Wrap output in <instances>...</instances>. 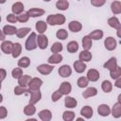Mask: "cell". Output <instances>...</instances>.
Instances as JSON below:
<instances>
[{
	"label": "cell",
	"mask_w": 121,
	"mask_h": 121,
	"mask_svg": "<svg viewBox=\"0 0 121 121\" xmlns=\"http://www.w3.org/2000/svg\"><path fill=\"white\" fill-rule=\"evenodd\" d=\"M59 91L62 94V95H68L71 93V91H72V85H71L69 82L64 81V82H62V83L60 85Z\"/></svg>",
	"instance_id": "cell-10"
},
{
	"label": "cell",
	"mask_w": 121,
	"mask_h": 121,
	"mask_svg": "<svg viewBox=\"0 0 121 121\" xmlns=\"http://www.w3.org/2000/svg\"><path fill=\"white\" fill-rule=\"evenodd\" d=\"M12 47H13V43L10 41H5L4 40L3 43H1V50L5 54H11Z\"/></svg>",
	"instance_id": "cell-11"
},
{
	"label": "cell",
	"mask_w": 121,
	"mask_h": 121,
	"mask_svg": "<svg viewBox=\"0 0 121 121\" xmlns=\"http://www.w3.org/2000/svg\"><path fill=\"white\" fill-rule=\"evenodd\" d=\"M97 112L101 116H108L111 113V109L107 104H101L97 108Z\"/></svg>",
	"instance_id": "cell-14"
},
{
	"label": "cell",
	"mask_w": 121,
	"mask_h": 121,
	"mask_svg": "<svg viewBox=\"0 0 121 121\" xmlns=\"http://www.w3.org/2000/svg\"><path fill=\"white\" fill-rule=\"evenodd\" d=\"M104 68H106V69H108V70H112V69H114L116 66H117V60H116V59L115 58H111L109 60H107L105 63H104Z\"/></svg>",
	"instance_id": "cell-24"
},
{
	"label": "cell",
	"mask_w": 121,
	"mask_h": 121,
	"mask_svg": "<svg viewBox=\"0 0 121 121\" xmlns=\"http://www.w3.org/2000/svg\"><path fill=\"white\" fill-rule=\"evenodd\" d=\"M65 20H66V18L62 14H59V13L51 14V15L47 16L46 24L50 25V26H60L65 23Z\"/></svg>",
	"instance_id": "cell-1"
},
{
	"label": "cell",
	"mask_w": 121,
	"mask_h": 121,
	"mask_svg": "<svg viewBox=\"0 0 121 121\" xmlns=\"http://www.w3.org/2000/svg\"><path fill=\"white\" fill-rule=\"evenodd\" d=\"M88 36L92 40H100L103 37V31L100 30V29H95V30L92 31Z\"/></svg>",
	"instance_id": "cell-35"
},
{
	"label": "cell",
	"mask_w": 121,
	"mask_h": 121,
	"mask_svg": "<svg viewBox=\"0 0 121 121\" xmlns=\"http://www.w3.org/2000/svg\"><path fill=\"white\" fill-rule=\"evenodd\" d=\"M38 115L42 121H50L52 118V112L50 110H47V109L41 111L38 113Z\"/></svg>",
	"instance_id": "cell-13"
},
{
	"label": "cell",
	"mask_w": 121,
	"mask_h": 121,
	"mask_svg": "<svg viewBox=\"0 0 121 121\" xmlns=\"http://www.w3.org/2000/svg\"><path fill=\"white\" fill-rule=\"evenodd\" d=\"M92 45H93L92 39L88 35L84 36L83 39H82V47H83V49L84 50H90L92 48Z\"/></svg>",
	"instance_id": "cell-28"
},
{
	"label": "cell",
	"mask_w": 121,
	"mask_h": 121,
	"mask_svg": "<svg viewBox=\"0 0 121 121\" xmlns=\"http://www.w3.org/2000/svg\"><path fill=\"white\" fill-rule=\"evenodd\" d=\"M7 21L9 23H11V24H15L17 22V16L14 14V13H10V14H8L7 16Z\"/></svg>",
	"instance_id": "cell-48"
},
{
	"label": "cell",
	"mask_w": 121,
	"mask_h": 121,
	"mask_svg": "<svg viewBox=\"0 0 121 121\" xmlns=\"http://www.w3.org/2000/svg\"><path fill=\"white\" fill-rule=\"evenodd\" d=\"M107 23H108V25H109L111 27H112V28L117 29V28L121 27L120 21H119V20H118V18H117V17H115V16H112V17L109 18V19H108V21H107Z\"/></svg>",
	"instance_id": "cell-19"
},
{
	"label": "cell",
	"mask_w": 121,
	"mask_h": 121,
	"mask_svg": "<svg viewBox=\"0 0 121 121\" xmlns=\"http://www.w3.org/2000/svg\"><path fill=\"white\" fill-rule=\"evenodd\" d=\"M30 79H31L30 76H28V75H22V76L18 78V84H19L20 86L26 87V86L28 84V82H29Z\"/></svg>",
	"instance_id": "cell-34"
},
{
	"label": "cell",
	"mask_w": 121,
	"mask_h": 121,
	"mask_svg": "<svg viewBox=\"0 0 121 121\" xmlns=\"http://www.w3.org/2000/svg\"><path fill=\"white\" fill-rule=\"evenodd\" d=\"M2 101H3V95H2L1 94H0V103H1Z\"/></svg>",
	"instance_id": "cell-55"
},
{
	"label": "cell",
	"mask_w": 121,
	"mask_h": 121,
	"mask_svg": "<svg viewBox=\"0 0 121 121\" xmlns=\"http://www.w3.org/2000/svg\"><path fill=\"white\" fill-rule=\"evenodd\" d=\"M27 85H28V91L39 90L41 88V86L43 85V80L39 78H33L29 80Z\"/></svg>",
	"instance_id": "cell-3"
},
{
	"label": "cell",
	"mask_w": 121,
	"mask_h": 121,
	"mask_svg": "<svg viewBox=\"0 0 121 121\" xmlns=\"http://www.w3.org/2000/svg\"><path fill=\"white\" fill-rule=\"evenodd\" d=\"M61 96H62V94L58 90V91H55L54 93H53V95H52V101L53 102H57L60 98H61Z\"/></svg>",
	"instance_id": "cell-47"
},
{
	"label": "cell",
	"mask_w": 121,
	"mask_h": 121,
	"mask_svg": "<svg viewBox=\"0 0 121 121\" xmlns=\"http://www.w3.org/2000/svg\"><path fill=\"white\" fill-rule=\"evenodd\" d=\"M36 30L40 33V34H43V32H45L46 28H47V24L43 21H38L35 25Z\"/></svg>",
	"instance_id": "cell-27"
},
{
	"label": "cell",
	"mask_w": 121,
	"mask_h": 121,
	"mask_svg": "<svg viewBox=\"0 0 121 121\" xmlns=\"http://www.w3.org/2000/svg\"><path fill=\"white\" fill-rule=\"evenodd\" d=\"M7 114H8V111L5 107L1 106L0 107V119H4L7 117Z\"/></svg>",
	"instance_id": "cell-50"
},
{
	"label": "cell",
	"mask_w": 121,
	"mask_h": 121,
	"mask_svg": "<svg viewBox=\"0 0 121 121\" xmlns=\"http://www.w3.org/2000/svg\"><path fill=\"white\" fill-rule=\"evenodd\" d=\"M43 1H45V2H49V1H51V0H43Z\"/></svg>",
	"instance_id": "cell-57"
},
{
	"label": "cell",
	"mask_w": 121,
	"mask_h": 121,
	"mask_svg": "<svg viewBox=\"0 0 121 121\" xmlns=\"http://www.w3.org/2000/svg\"><path fill=\"white\" fill-rule=\"evenodd\" d=\"M77 104H78V101L72 97V96H66L64 98V105L66 108H70V109H73L75 107H77Z\"/></svg>",
	"instance_id": "cell-21"
},
{
	"label": "cell",
	"mask_w": 121,
	"mask_h": 121,
	"mask_svg": "<svg viewBox=\"0 0 121 121\" xmlns=\"http://www.w3.org/2000/svg\"><path fill=\"white\" fill-rule=\"evenodd\" d=\"M114 86L117 87V88H121V77H120V78H117L115 79Z\"/></svg>",
	"instance_id": "cell-52"
},
{
	"label": "cell",
	"mask_w": 121,
	"mask_h": 121,
	"mask_svg": "<svg viewBox=\"0 0 121 121\" xmlns=\"http://www.w3.org/2000/svg\"><path fill=\"white\" fill-rule=\"evenodd\" d=\"M97 95V90L96 88L95 87H88L83 93H82V95L84 98H89V97H92V96H95Z\"/></svg>",
	"instance_id": "cell-20"
},
{
	"label": "cell",
	"mask_w": 121,
	"mask_h": 121,
	"mask_svg": "<svg viewBox=\"0 0 121 121\" xmlns=\"http://www.w3.org/2000/svg\"><path fill=\"white\" fill-rule=\"evenodd\" d=\"M112 115L114 118H119L121 116V103L120 102H116L112 109Z\"/></svg>",
	"instance_id": "cell-22"
},
{
	"label": "cell",
	"mask_w": 121,
	"mask_h": 121,
	"mask_svg": "<svg viewBox=\"0 0 121 121\" xmlns=\"http://www.w3.org/2000/svg\"><path fill=\"white\" fill-rule=\"evenodd\" d=\"M75 118V112L72 111H65L62 114V119L64 121H72Z\"/></svg>",
	"instance_id": "cell-40"
},
{
	"label": "cell",
	"mask_w": 121,
	"mask_h": 121,
	"mask_svg": "<svg viewBox=\"0 0 121 121\" xmlns=\"http://www.w3.org/2000/svg\"><path fill=\"white\" fill-rule=\"evenodd\" d=\"M28 19H29V16H28V14L26 12V13L22 12L17 16V21L20 22V23H26V22L28 21Z\"/></svg>",
	"instance_id": "cell-46"
},
{
	"label": "cell",
	"mask_w": 121,
	"mask_h": 121,
	"mask_svg": "<svg viewBox=\"0 0 121 121\" xmlns=\"http://www.w3.org/2000/svg\"><path fill=\"white\" fill-rule=\"evenodd\" d=\"M62 48H63L62 44L60 43H59V42H56V43H54L52 44L51 51H52V53H59V52H60L62 50Z\"/></svg>",
	"instance_id": "cell-43"
},
{
	"label": "cell",
	"mask_w": 121,
	"mask_h": 121,
	"mask_svg": "<svg viewBox=\"0 0 121 121\" xmlns=\"http://www.w3.org/2000/svg\"><path fill=\"white\" fill-rule=\"evenodd\" d=\"M86 64L84 63V61H81V60H76L74 62V69L77 73H83L86 69Z\"/></svg>",
	"instance_id": "cell-18"
},
{
	"label": "cell",
	"mask_w": 121,
	"mask_h": 121,
	"mask_svg": "<svg viewBox=\"0 0 121 121\" xmlns=\"http://www.w3.org/2000/svg\"><path fill=\"white\" fill-rule=\"evenodd\" d=\"M106 3V0H91V4L95 7H102Z\"/></svg>",
	"instance_id": "cell-49"
},
{
	"label": "cell",
	"mask_w": 121,
	"mask_h": 121,
	"mask_svg": "<svg viewBox=\"0 0 121 121\" xmlns=\"http://www.w3.org/2000/svg\"><path fill=\"white\" fill-rule=\"evenodd\" d=\"M11 10H12V12L15 15L22 13L23 10H24V5H23V3H21V2H15L12 5V7H11Z\"/></svg>",
	"instance_id": "cell-25"
},
{
	"label": "cell",
	"mask_w": 121,
	"mask_h": 121,
	"mask_svg": "<svg viewBox=\"0 0 121 121\" xmlns=\"http://www.w3.org/2000/svg\"><path fill=\"white\" fill-rule=\"evenodd\" d=\"M93 113H94V111H93V108L90 107V106H84L83 108H81L80 110V114L87 118V119H90L92 116H93Z\"/></svg>",
	"instance_id": "cell-15"
},
{
	"label": "cell",
	"mask_w": 121,
	"mask_h": 121,
	"mask_svg": "<svg viewBox=\"0 0 121 121\" xmlns=\"http://www.w3.org/2000/svg\"><path fill=\"white\" fill-rule=\"evenodd\" d=\"M54 69V66L53 65H50V64H40L38 67H37V70L38 72H40L42 75H49Z\"/></svg>",
	"instance_id": "cell-6"
},
{
	"label": "cell",
	"mask_w": 121,
	"mask_h": 121,
	"mask_svg": "<svg viewBox=\"0 0 121 121\" xmlns=\"http://www.w3.org/2000/svg\"><path fill=\"white\" fill-rule=\"evenodd\" d=\"M0 90H1V81H0Z\"/></svg>",
	"instance_id": "cell-58"
},
{
	"label": "cell",
	"mask_w": 121,
	"mask_h": 121,
	"mask_svg": "<svg viewBox=\"0 0 121 121\" xmlns=\"http://www.w3.org/2000/svg\"><path fill=\"white\" fill-rule=\"evenodd\" d=\"M6 77H7V72H6V70L3 69V68H0V81L2 82V81L6 78Z\"/></svg>",
	"instance_id": "cell-51"
},
{
	"label": "cell",
	"mask_w": 121,
	"mask_h": 121,
	"mask_svg": "<svg viewBox=\"0 0 121 121\" xmlns=\"http://www.w3.org/2000/svg\"><path fill=\"white\" fill-rule=\"evenodd\" d=\"M2 30H3V32H4L5 35H13V34L16 33L17 28H16L14 26L6 25V26H4V27H3Z\"/></svg>",
	"instance_id": "cell-30"
},
{
	"label": "cell",
	"mask_w": 121,
	"mask_h": 121,
	"mask_svg": "<svg viewBox=\"0 0 121 121\" xmlns=\"http://www.w3.org/2000/svg\"><path fill=\"white\" fill-rule=\"evenodd\" d=\"M25 47L28 51L36 49V47H37V34L35 32H31L30 33V35L28 36V38L26 41Z\"/></svg>",
	"instance_id": "cell-2"
},
{
	"label": "cell",
	"mask_w": 121,
	"mask_h": 121,
	"mask_svg": "<svg viewBox=\"0 0 121 121\" xmlns=\"http://www.w3.org/2000/svg\"><path fill=\"white\" fill-rule=\"evenodd\" d=\"M26 92H28V90H26L25 87L20 86V85H18L14 88V95H21Z\"/></svg>",
	"instance_id": "cell-45"
},
{
	"label": "cell",
	"mask_w": 121,
	"mask_h": 121,
	"mask_svg": "<svg viewBox=\"0 0 121 121\" xmlns=\"http://www.w3.org/2000/svg\"><path fill=\"white\" fill-rule=\"evenodd\" d=\"M116 30H117V36H118V37L120 38V30H121V27H119V28H117Z\"/></svg>",
	"instance_id": "cell-54"
},
{
	"label": "cell",
	"mask_w": 121,
	"mask_h": 121,
	"mask_svg": "<svg viewBox=\"0 0 121 121\" xmlns=\"http://www.w3.org/2000/svg\"><path fill=\"white\" fill-rule=\"evenodd\" d=\"M21 52H22V45H21V43H13V47H12V51H11L12 57L14 59L15 58H18L20 56Z\"/></svg>",
	"instance_id": "cell-26"
},
{
	"label": "cell",
	"mask_w": 121,
	"mask_h": 121,
	"mask_svg": "<svg viewBox=\"0 0 121 121\" xmlns=\"http://www.w3.org/2000/svg\"><path fill=\"white\" fill-rule=\"evenodd\" d=\"M104 45H105V48L109 51H112L113 49L116 48V45H117V42L114 38L112 37H108L106 38L105 42H104Z\"/></svg>",
	"instance_id": "cell-5"
},
{
	"label": "cell",
	"mask_w": 121,
	"mask_h": 121,
	"mask_svg": "<svg viewBox=\"0 0 121 121\" xmlns=\"http://www.w3.org/2000/svg\"><path fill=\"white\" fill-rule=\"evenodd\" d=\"M26 13L28 14L29 17L35 18V17H40V16L43 15L44 14V10L42 9H39V8H33V9H29Z\"/></svg>",
	"instance_id": "cell-12"
},
{
	"label": "cell",
	"mask_w": 121,
	"mask_h": 121,
	"mask_svg": "<svg viewBox=\"0 0 121 121\" xmlns=\"http://www.w3.org/2000/svg\"><path fill=\"white\" fill-rule=\"evenodd\" d=\"M56 8L60 10H66L69 8V3L67 0H59L56 3Z\"/></svg>",
	"instance_id": "cell-37"
},
{
	"label": "cell",
	"mask_w": 121,
	"mask_h": 121,
	"mask_svg": "<svg viewBox=\"0 0 121 121\" xmlns=\"http://www.w3.org/2000/svg\"><path fill=\"white\" fill-rule=\"evenodd\" d=\"M101 88L102 90L105 92V93H110L112 89V84L111 81L109 80H104L102 83H101Z\"/></svg>",
	"instance_id": "cell-39"
},
{
	"label": "cell",
	"mask_w": 121,
	"mask_h": 121,
	"mask_svg": "<svg viewBox=\"0 0 121 121\" xmlns=\"http://www.w3.org/2000/svg\"><path fill=\"white\" fill-rule=\"evenodd\" d=\"M111 9L113 14L121 13V3L120 1H113L111 5Z\"/></svg>",
	"instance_id": "cell-32"
},
{
	"label": "cell",
	"mask_w": 121,
	"mask_h": 121,
	"mask_svg": "<svg viewBox=\"0 0 121 121\" xmlns=\"http://www.w3.org/2000/svg\"><path fill=\"white\" fill-rule=\"evenodd\" d=\"M68 27L72 32H78L81 30L82 25L78 21H71L68 25Z\"/></svg>",
	"instance_id": "cell-16"
},
{
	"label": "cell",
	"mask_w": 121,
	"mask_h": 121,
	"mask_svg": "<svg viewBox=\"0 0 121 121\" xmlns=\"http://www.w3.org/2000/svg\"><path fill=\"white\" fill-rule=\"evenodd\" d=\"M0 22H1V16H0Z\"/></svg>",
	"instance_id": "cell-59"
},
{
	"label": "cell",
	"mask_w": 121,
	"mask_h": 121,
	"mask_svg": "<svg viewBox=\"0 0 121 121\" xmlns=\"http://www.w3.org/2000/svg\"><path fill=\"white\" fill-rule=\"evenodd\" d=\"M36 112V107L34 106V104H28L24 108V113L27 116H31Z\"/></svg>",
	"instance_id": "cell-29"
},
{
	"label": "cell",
	"mask_w": 121,
	"mask_h": 121,
	"mask_svg": "<svg viewBox=\"0 0 121 121\" xmlns=\"http://www.w3.org/2000/svg\"><path fill=\"white\" fill-rule=\"evenodd\" d=\"M30 64V59L28 57H23L18 60V66L21 68H26Z\"/></svg>",
	"instance_id": "cell-36"
},
{
	"label": "cell",
	"mask_w": 121,
	"mask_h": 121,
	"mask_svg": "<svg viewBox=\"0 0 121 121\" xmlns=\"http://www.w3.org/2000/svg\"><path fill=\"white\" fill-rule=\"evenodd\" d=\"M11 75H12V78H17L18 79L23 75V70L20 67H16V68H14L11 71Z\"/></svg>",
	"instance_id": "cell-44"
},
{
	"label": "cell",
	"mask_w": 121,
	"mask_h": 121,
	"mask_svg": "<svg viewBox=\"0 0 121 121\" xmlns=\"http://www.w3.org/2000/svg\"><path fill=\"white\" fill-rule=\"evenodd\" d=\"M99 72L95 69H90L88 72H87V79L89 81H92V82H95V81H97L99 79Z\"/></svg>",
	"instance_id": "cell-9"
},
{
	"label": "cell",
	"mask_w": 121,
	"mask_h": 121,
	"mask_svg": "<svg viewBox=\"0 0 121 121\" xmlns=\"http://www.w3.org/2000/svg\"><path fill=\"white\" fill-rule=\"evenodd\" d=\"M110 76L112 79H116L117 78H120L121 77V67L117 65L114 69L111 70L110 71Z\"/></svg>",
	"instance_id": "cell-38"
},
{
	"label": "cell",
	"mask_w": 121,
	"mask_h": 121,
	"mask_svg": "<svg viewBox=\"0 0 121 121\" xmlns=\"http://www.w3.org/2000/svg\"><path fill=\"white\" fill-rule=\"evenodd\" d=\"M30 28L29 27H21V28H19V29H17L16 30V36H17V38H20V39H22V38H24V37H26L29 32H30Z\"/></svg>",
	"instance_id": "cell-31"
},
{
	"label": "cell",
	"mask_w": 121,
	"mask_h": 121,
	"mask_svg": "<svg viewBox=\"0 0 121 121\" xmlns=\"http://www.w3.org/2000/svg\"><path fill=\"white\" fill-rule=\"evenodd\" d=\"M5 38H6V35L4 34L3 30H2V29H0V41H4V40H5Z\"/></svg>",
	"instance_id": "cell-53"
},
{
	"label": "cell",
	"mask_w": 121,
	"mask_h": 121,
	"mask_svg": "<svg viewBox=\"0 0 121 121\" xmlns=\"http://www.w3.org/2000/svg\"><path fill=\"white\" fill-rule=\"evenodd\" d=\"M56 36H57V38L60 39V40H65V39L68 37V32H67L65 29L61 28V29H59V30L57 31Z\"/></svg>",
	"instance_id": "cell-42"
},
{
	"label": "cell",
	"mask_w": 121,
	"mask_h": 121,
	"mask_svg": "<svg viewBox=\"0 0 121 121\" xmlns=\"http://www.w3.org/2000/svg\"><path fill=\"white\" fill-rule=\"evenodd\" d=\"M31 94V96L29 98V103L30 104H36L39 102L42 98V93L40 90H34V91H28Z\"/></svg>",
	"instance_id": "cell-7"
},
{
	"label": "cell",
	"mask_w": 121,
	"mask_h": 121,
	"mask_svg": "<svg viewBox=\"0 0 121 121\" xmlns=\"http://www.w3.org/2000/svg\"><path fill=\"white\" fill-rule=\"evenodd\" d=\"M58 72H59V74H60V77H62V78H68L72 74V69H71V67L69 65L64 64V65H61L59 68Z\"/></svg>",
	"instance_id": "cell-8"
},
{
	"label": "cell",
	"mask_w": 121,
	"mask_h": 121,
	"mask_svg": "<svg viewBox=\"0 0 121 121\" xmlns=\"http://www.w3.org/2000/svg\"><path fill=\"white\" fill-rule=\"evenodd\" d=\"M78 50V43L76 41H71L67 43V51L69 53H75Z\"/></svg>",
	"instance_id": "cell-33"
},
{
	"label": "cell",
	"mask_w": 121,
	"mask_h": 121,
	"mask_svg": "<svg viewBox=\"0 0 121 121\" xmlns=\"http://www.w3.org/2000/svg\"><path fill=\"white\" fill-rule=\"evenodd\" d=\"M78 59L81 61H90L92 60V54L89 50H82L78 55Z\"/></svg>",
	"instance_id": "cell-23"
},
{
	"label": "cell",
	"mask_w": 121,
	"mask_h": 121,
	"mask_svg": "<svg viewBox=\"0 0 121 121\" xmlns=\"http://www.w3.org/2000/svg\"><path fill=\"white\" fill-rule=\"evenodd\" d=\"M48 45V39L45 35L40 34L37 36V46L40 49H45Z\"/></svg>",
	"instance_id": "cell-4"
},
{
	"label": "cell",
	"mask_w": 121,
	"mask_h": 121,
	"mask_svg": "<svg viewBox=\"0 0 121 121\" xmlns=\"http://www.w3.org/2000/svg\"><path fill=\"white\" fill-rule=\"evenodd\" d=\"M62 60V56L59 53H53L49 58H48V62L51 64H58Z\"/></svg>",
	"instance_id": "cell-17"
},
{
	"label": "cell",
	"mask_w": 121,
	"mask_h": 121,
	"mask_svg": "<svg viewBox=\"0 0 121 121\" xmlns=\"http://www.w3.org/2000/svg\"><path fill=\"white\" fill-rule=\"evenodd\" d=\"M77 84H78V86L79 88H85V87L88 86V84H89V80L87 79L86 77H80V78L78 79Z\"/></svg>",
	"instance_id": "cell-41"
},
{
	"label": "cell",
	"mask_w": 121,
	"mask_h": 121,
	"mask_svg": "<svg viewBox=\"0 0 121 121\" xmlns=\"http://www.w3.org/2000/svg\"><path fill=\"white\" fill-rule=\"evenodd\" d=\"M6 1H7V0H0V4H4Z\"/></svg>",
	"instance_id": "cell-56"
}]
</instances>
